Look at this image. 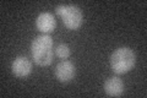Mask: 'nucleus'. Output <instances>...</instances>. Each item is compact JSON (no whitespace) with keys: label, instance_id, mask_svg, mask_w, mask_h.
<instances>
[{"label":"nucleus","instance_id":"3","mask_svg":"<svg viewBox=\"0 0 147 98\" xmlns=\"http://www.w3.org/2000/svg\"><path fill=\"white\" fill-rule=\"evenodd\" d=\"M55 12L63 18L64 25L69 30H79L84 23V15L76 5H59L55 7Z\"/></svg>","mask_w":147,"mask_h":98},{"label":"nucleus","instance_id":"8","mask_svg":"<svg viewBox=\"0 0 147 98\" xmlns=\"http://www.w3.org/2000/svg\"><path fill=\"white\" fill-rule=\"evenodd\" d=\"M55 54L60 59H66V58H69V55H70V48H69L66 44L60 43L55 48Z\"/></svg>","mask_w":147,"mask_h":98},{"label":"nucleus","instance_id":"5","mask_svg":"<svg viewBox=\"0 0 147 98\" xmlns=\"http://www.w3.org/2000/svg\"><path fill=\"white\" fill-rule=\"evenodd\" d=\"M36 26H37V30L38 31H40L43 34H47V33H50V32L54 31L55 26H57V21H55V17L53 14L42 12L37 17Z\"/></svg>","mask_w":147,"mask_h":98},{"label":"nucleus","instance_id":"4","mask_svg":"<svg viewBox=\"0 0 147 98\" xmlns=\"http://www.w3.org/2000/svg\"><path fill=\"white\" fill-rule=\"evenodd\" d=\"M75 74H76L75 65H74L71 62L63 60V62H60L57 65L54 75H55V77L58 78V81L69 82V81H71L72 78L75 77Z\"/></svg>","mask_w":147,"mask_h":98},{"label":"nucleus","instance_id":"2","mask_svg":"<svg viewBox=\"0 0 147 98\" xmlns=\"http://www.w3.org/2000/svg\"><path fill=\"white\" fill-rule=\"evenodd\" d=\"M136 55L134 50L123 47L118 48L115 52H113L110 57V68L115 74H125L135 66Z\"/></svg>","mask_w":147,"mask_h":98},{"label":"nucleus","instance_id":"7","mask_svg":"<svg viewBox=\"0 0 147 98\" xmlns=\"http://www.w3.org/2000/svg\"><path fill=\"white\" fill-rule=\"evenodd\" d=\"M103 88L107 95L113 96V97H119L124 92V82L118 76H113V77L107 78V81L104 82Z\"/></svg>","mask_w":147,"mask_h":98},{"label":"nucleus","instance_id":"6","mask_svg":"<svg viewBox=\"0 0 147 98\" xmlns=\"http://www.w3.org/2000/svg\"><path fill=\"white\" fill-rule=\"evenodd\" d=\"M12 74L16 77H27L32 71V64L26 57H17L12 63Z\"/></svg>","mask_w":147,"mask_h":98},{"label":"nucleus","instance_id":"1","mask_svg":"<svg viewBox=\"0 0 147 98\" xmlns=\"http://www.w3.org/2000/svg\"><path fill=\"white\" fill-rule=\"evenodd\" d=\"M32 58L39 66H48L53 62V38L49 34L36 37L31 44Z\"/></svg>","mask_w":147,"mask_h":98}]
</instances>
